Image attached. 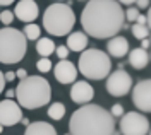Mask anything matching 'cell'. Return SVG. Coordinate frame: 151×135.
<instances>
[{"instance_id":"6da1fadb","label":"cell","mask_w":151,"mask_h":135,"mask_svg":"<svg viewBox=\"0 0 151 135\" xmlns=\"http://www.w3.org/2000/svg\"><path fill=\"white\" fill-rule=\"evenodd\" d=\"M124 9L117 0H89L81 12V24L86 36L96 39L113 38L125 28Z\"/></svg>"},{"instance_id":"7a4b0ae2","label":"cell","mask_w":151,"mask_h":135,"mask_svg":"<svg viewBox=\"0 0 151 135\" xmlns=\"http://www.w3.org/2000/svg\"><path fill=\"white\" fill-rule=\"evenodd\" d=\"M115 118L100 104H84L76 109L69 122L70 135H113Z\"/></svg>"},{"instance_id":"3957f363","label":"cell","mask_w":151,"mask_h":135,"mask_svg":"<svg viewBox=\"0 0 151 135\" xmlns=\"http://www.w3.org/2000/svg\"><path fill=\"white\" fill-rule=\"evenodd\" d=\"M14 96L17 97L19 106L28 109H38L50 103L52 87L45 77L28 75L17 84V89H14Z\"/></svg>"},{"instance_id":"277c9868","label":"cell","mask_w":151,"mask_h":135,"mask_svg":"<svg viewBox=\"0 0 151 135\" xmlns=\"http://www.w3.org/2000/svg\"><path fill=\"white\" fill-rule=\"evenodd\" d=\"M76 24V16L70 5L57 2L47 7L43 14V26L45 31L52 36H67Z\"/></svg>"},{"instance_id":"5b68a950","label":"cell","mask_w":151,"mask_h":135,"mask_svg":"<svg viewBox=\"0 0 151 135\" xmlns=\"http://www.w3.org/2000/svg\"><path fill=\"white\" fill-rule=\"evenodd\" d=\"M28 50V39L24 38L22 31L14 28L0 29V63H17L21 62Z\"/></svg>"},{"instance_id":"8992f818","label":"cell","mask_w":151,"mask_h":135,"mask_svg":"<svg viewBox=\"0 0 151 135\" xmlns=\"http://www.w3.org/2000/svg\"><path fill=\"white\" fill-rule=\"evenodd\" d=\"M77 65H79V72L86 79H91V80H101V79L108 77V74L112 72L110 57L98 48L84 50L79 57Z\"/></svg>"},{"instance_id":"52a82bcc","label":"cell","mask_w":151,"mask_h":135,"mask_svg":"<svg viewBox=\"0 0 151 135\" xmlns=\"http://www.w3.org/2000/svg\"><path fill=\"white\" fill-rule=\"evenodd\" d=\"M150 122L137 111L124 113L120 118V134L122 135H148Z\"/></svg>"},{"instance_id":"ba28073f","label":"cell","mask_w":151,"mask_h":135,"mask_svg":"<svg viewBox=\"0 0 151 135\" xmlns=\"http://www.w3.org/2000/svg\"><path fill=\"white\" fill-rule=\"evenodd\" d=\"M131 89H132V77L129 72H125L124 68H117L115 72L108 74V79H106L108 94H112L115 97H122Z\"/></svg>"},{"instance_id":"9c48e42d","label":"cell","mask_w":151,"mask_h":135,"mask_svg":"<svg viewBox=\"0 0 151 135\" xmlns=\"http://www.w3.org/2000/svg\"><path fill=\"white\" fill-rule=\"evenodd\" d=\"M132 103L137 109H141L142 113H150L151 111V80L144 79L139 80L136 86L132 87Z\"/></svg>"},{"instance_id":"30bf717a","label":"cell","mask_w":151,"mask_h":135,"mask_svg":"<svg viewBox=\"0 0 151 135\" xmlns=\"http://www.w3.org/2000/svg\"><path fill=\"white\" fill-rule=\"evenodd\" d=\"M22 120V109L14 99L0 101V125L14 126Z\"/></svg>"},{"instance_id":"8fae6325","label":"cell","mask_w":151,"mask_h":135,"mask_svg":"<svg viewBox=\"0 0 151 135\" xmlns=\"http://www.w3.org/2000/svg\"><path fill=\"white\" fill-rule=\"evenodd\" d=\"M12 14H14L19 21L31 24V22L38 17V14H40L38 4L35 0H19L17 5H16V10H14Z\"/></svg>"},{"instance_id":"7c38bea8","label":"cell","mask_w":151,"mask_h":135,"mask_svg":"<svg viewBox=\"0 0 151 135\" xmlns=\"http://www.w3.org/2000/svg\"><path fill=\"white\" fill-rule=\"evenodd\" d=\"M53 75L60 84H72L77 79V68L69 60H60L53 68Z\"/></svg>"},{"instance_id":"4fadbf2b","label":"cell","mask_w":151,"mask_h":135,"mask_svg":"<svg viewBox=\"0 0 151 135\" xmlns=\"http://www.w3.org/2000/svg\"><path fill=\"white\" fill-rule=\"evenodd\" d=\"M94 96V89L91 87L89 82L86 80H77L72 84V89H70V99L77 103V104H86L89 103Z\"/></svg>"},{"instance_id":"5bb4252c","label":"cell","mask_w":151,"mask_h":135,"mask_svg":"<svg viewBox=\"0 0 151 135\" xmlns=\"http://www.w3.org/2000/svg\"><path fill=\"white\" fill-rule=\"evenodd\" d=\"M106 50L108 53L115 58H122L129 53V41L124 36H113L108 43H106Z\"/></svg>"},{"instance_id":"9a60e30c","label":"cell","mask_w":151,"mask_h":135,"mask_svg":"<svg viewBox=\"0 0 151 135\" xmlns=\"http://www.w3.org/2000/svg\"><path fill=\"white\" fill-rule=\"evenodd\" d=\"M129 63L136 70H142L150 63V53H148V50H142V48L129 50Z\"/></svg>"},{"instance_id":"2e32d148","label":"cell","mask_w":151,"mask_h":135,"mask_svg":"<svg viewBox=\"0 0 151 135\" xmlns=\"http://www.w3.org/2000/svg\"><path fill=\"white\" fill-rule=\"evenodd\" d=\"M67 50L69 51H84L88 46V36L83 31H76L67 36Z\"/></svg>"},{"instance_id":"e0dca14e","label":"cell","mask_w":151,"mask_h":135,"mask_svg":"<svg viewBox=\"0 0 151 135\" xmlns=\"http://www.w3.org/2000/svg\"><path fill=\"white\" fill-rule=\"evenodd\" d=\"M24 135H57V130L47 122H33L26 126Z\"/></svg>"},{"instance_id":"ac0fdd59","label":"cell","mask_w":151,"mask_h":135,"mask_svg":"<svg viewBox=\"0 0 151 135\" xmlns=\"http://www.w3.org/2000/svg\"><path fill=\"white\" fill-rule=\"evenodd\" d=\"M55 43L50 38H40L36 43V51L41 55V58H48L53 51H55Z\"/></svg>"},{"instance_id":"d6986e66","label":"cell","mask_w":151,"mask_h":135,"mask_svg":"<svg viewBox=\"0 0 151 135\" xmlns=\"http://www.w3.org/2000/svg\"><path fill=\"white\" fill-rule=\"evenodd\" d=\"M48 116H50L52 120L60 122V120L65 116V104L60 103V101H57V103H53V104H50V106H48Z\"/></svg>"},{"instance_id":"ffe728a7","label":"cell","mask_w":151,"mask_h":135,"mask_svg":"<svg viewBox=\"0 0 151 135\" xmlns=\"http://www.w3.org/2000/svg\"><path fill=\"white\" fill-rule=\"evenodd\" d=\"M40 33H41V29L38 24L35 22H31V24H26V28L22 31V34H24V38L26 39H31V41H35V39H40Z\"/></svg>"},{"instance_id":"44dd1931","label":"cell","mask_w":151,"mask_h":135,"mask_svg":"<svg viewBox=\"0 0 151 135\" xmlns=\"http://www.w3.org/2000/svg\"><path fill=\"white\" fill-rule=\"evenodd\" d=\"M132 34L136 39H146L150 36V28L148 26H141V24H134L132 26Z\"/></svg>"},{"instance_id":"7402d4cb","label":"cell","mask_w":151,"mask_h":135,"mask_svg":"<svg viewBox=\"0 0 151 135\" xmlns=\"http://www.w3.org/2000/svg\"><path fill=\"white\" fill-rule=\"evenodd\" d=\"M36 68L40 72H45V74H47V72L52 70V62H50L48 58H40L36 62Z\"/></svg>"},{"instance_id":"603a6c76","label":"cell","mask_w":151,"mask_h":135,"mask_svg":"<svg viewBox=\"0 0 151 135\" xmlns=\"http://www.w3.org/2000/svg\"><path fill=\"white\" fill-rule=\"evenodd\" d=\"M12 21H14V14H12L10 10H2V12H0V22H2V24L9 26Z\"/></svg>"},{"instance_id":"cb8c5ba5","label":"cell","mask_w":151,"mask_h":135,"mask_svg":"<svg viewBox=\"0 0 151 135\" xmlns=\"http://www.w3.org/2000/svg\"><path fill=\"white\" fill-rule=\"evenodd\" d=\"M141 12L137 9H134V7H131V9H127V12H124V16L127 17V21L129 22H136V19H137V16H139Z\"/></svg>"},{"instance_id":"d4e9b609","label":"cell","mask_w":151,"mask_h":135,"mask_svg":"<svg viewBox=\"0 0 151 135\" xmlns=\"http://www.w3.org/2000/svg\"><path fill=\"white\" fill-rule=\"evenodd\" d=\"M55 53H57V57L60 58V60H67V57H69V50H67L65 45H60L58 48H55Z\"/></svg>"},{"instance_id":"484cf974","label":"cell","mask_w":151,"mask_h":135,"mask_svg":"<svg viewBox=\"0 0 151 135\" xmlns=\"http://www.w3.org/2000/svg\"><path fill=\"white\" fill-rule=\"evenodd\" d=\"M110 115H112L113 118H122V115H124V106H122V104H113L112 109H110Z\"/></svg>"},{"instance_id":"4316f807","label":"cell","mask_w":151,"mask_h":135,"mask_svg":"<svg viewBox=\"0 0 151 135\" xmlns=\"http://www.w3.org/2000/svg\"><path fill=\"white\" fill-rule=\"evenodd\" d=\"M136 4H137V10L150 7V0H136Z\"/></svg>"},{"instance_id":"83f0119b","label":"cell","mask_w":151,"mask_h":135,"mask_svg":"<svg viewBox=\"0 0 151 135\" xmlns=\"http://www.w3.org/2000/svg\"><path fill=\"white\" fill-rule=\"evenodd\" d=\"M4 79H5V82H12V80L16 79V74H14L12 70H9V72H5V74H4Z\"/></svg>"},{"instance_id":"f1b7e54d","label":"cell","mask_w":151,"mask_h":135,"mask_svg":"<svg viewBox=\"0 0 151 135\" xmlns=\"http://www.w3.org/2000/svg\"><path fill=\"white\" fill-rule=\"evenodd\" d=\"M14 74H16V77H19L21 80H22V79H26V77H28V72H26L24 68H19L17 72H14Z\"/></svg>"},{"instance_id":"f546056e","label":"cell","mask_w":151,"mask_h":135,"mask_svg":"<svg viewBox=\"0 0 151 135\" xmlns=\"http://www.w3.org/2000/svg\"><path fill=\"white\" fill-rule=\"evenodd\" d=\"M150 45H151V43H150V39H148V38H146V39H141V46H139V48L148 50V48H150Z\"/></svg>"},{"instance_id":"4dcf8cb0","label":"cell","mask_w":151,"mask_h":135,"mask_svg":"<svg viewBox=\"0 0 151 135\" xmlns=\"http://www.w3.org/2000/svg\"><path fill=\"white\" fill-rule=\"evenodd\" d=\"M4 87H5V79H4V74H2V70H0V94L4 92Z\"/></svg>"},{"instance_id":"1f68e13d","label":"cell","mask_w":151,"mask_h":135,"mask_svg":"<svg viewBox=\"0 0 151 135\" xmlns=\"http://www.w3.org/2000/svg\"><path fill=\"white\" fill-rule=\"evenodd\" d=\"M16 0H0V5L4 7V5H10V4H14Z\"/></svg>"},{"instance_id":"d6a6232c","label":"cell","mask_w":151,"mask_h":135,"mask_svg":"<svg viewBox=\"0 0 151 135\" xmlns=\"http://www.w3.org/2000/svg\"><path fill=\"white\" fill-rule=\"evenodd\" d=\"M119 4H124V5H131V4H134L136 0H117Z\"/></svg>"},{"instance_id":"836d02e7","label":"cell","mask_w":151,"mask_h":135,"mask_svg":"<svg viewBox=\"0 0 151 135\" xmlns=\"http://www.w3.org/2000/svg\"><path fill=\"white\" fill-rule=\"evenodd\" d=\"M5 94H7V99H12V97H14V89H9Z\"/></svg>"},{"instance_id":"e575fe53","label":"cell","mask_w":151,"mask_h":135,"mask_svg":"<svg viewBox=\"0 0 151 135\" xmlns=\"http://www.w3.org/2000/svg\"><path fill=\"white\" fill-rule=\"evenodd\" d=\"M21 122H22V123H24V125H26V126H28L29 123H31V122H29L28 118H24V116H22V120H21Z\"/></svg>"},{"instance_id":"d590c367","label":"cell","mask_w":151,"mask_h":135,"mask_svg":"<svg viewBox=\"0 0 151 135\" xmlns=\"http://www.w3.org/2000/svg\"><path fill=\"white\" fill-rule=\"evenodd\" d=\"M2 130H4V126H2V125H0V134H2Z\"/></svg>"},{"instance_id":"8d00e7d4","label":"cell","mask_w":151,"mask_h":135,"mask_svg":"<svg viewBox=\"0 0 151 135\" xmlns=\"http://www.w3.org/2000/svg\"><path fill=\"white\" fill-rule=\"evenodd\" d=\"M57 2H62V0H57Z\"/></svg>"},{"instance_id":"74e56055","label":"cell","mask_w":151,"mask_h":135,"mask_svg":"<svg viewBox=\"0 0 151 135\" xmlns=\"http://www.w3.org/2000/svg\"><path fill=\"white\" fill-rule=\"evenodd\" d=\"M65 135H70V134H65Z\"/></svg>"},{"instance_id":"f35d334b","label":"cell","mask_w":151,"mask_h":135,"mask_svg":"<svg viewBox=\"0 0 151 135\" xmlns=\"http://www.w3.org/2000/svg\"><path fill=\"white\" fill-rule=\"evenodd\" d=\"M81 2H83V0H81Z\"/></svg>"}]
</instances>
